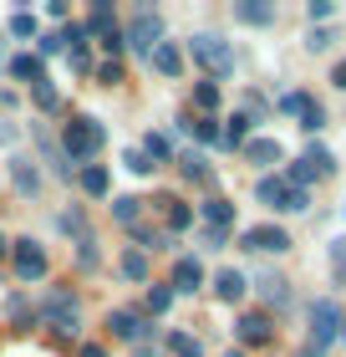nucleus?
<instances>
[{"label":"nucleus","mask_w":346,"mask_h":357,"mask_svg":"<svg viewBox=\"0 0 346 357\" xmlns=\"http://www.w3.org/2000/svg\"><path fill=\"white\" fill-rule=\"evenodd\" d=\"M10 36H21V41L36 36V15H31V10H15V15H10Z\"/></svg>","instance_id":"obj_30"},{"label":"nucleus","mask_w":346,"mask_h":357,"mask_svg":"<svg viewBox=\"0 0 346 357\" xmlns=\"http://www.w3.org/2000/svg\"><path fill=\"white\" fill-rule=\"evenodd\" d=\"M331 266H336V275H341V281H346V235L336 240V245H331Z\"/></svg>","instance_id":"obj_39"},{"label":"nucleus","mask_w":346,"mask_h":357,"mask_svg":"<svg viewBox=\"0 0 346 357\" xmlns=\"http://www.w3.org/2000/svg\"><path fill=\"white\" fill-rule=\"evenodd\" d=\"M244 291H250V281H244L239 271H219V275H214V296H219V301H239Z\"/></svg>","instance_id":"obj_14"},{"label":"nucleus","mask_w":346,"mask_h":357,"mask_svg":"<svg viewBox=\"0 0 346 357\" xmlns=\"http://www.w3.org/2000/svg\"><path fill=\"white\" fill-rule=\"evenodd\" d=\"M199 215L209 220V230H229V220H235V204H229V199H204Z\"/></svg>","instance_id":"obj_18"},{"label":"nucleus","mask_w":346,"mask_h":357,"mask_svg":"<svg viewBox=\"0 0 346 357\" xmlns=\"http://www.w3.org/2000/svg\"><path fill=\"white\" fill-rule=\"evenodd\" d=\"M158 204H163V220H168V230H173V235L194 225V209H189V204H178V199H158Z\"/></svg>","instance_id":"obj_23"},{"label":"nucleus","mask_w":346,"mask_h":357,"mask_svg":"<svg viewBox=\"0 0 346 357\" xmlns=\"http://www.w3.org/2000/svg\"><path fill=\"white\" fill-rule=\"evenodd\" d=\"M341 321H346L341 306H336L331 296H321L316 306H310V342H306V347H310V352H326V347L341 337Z\"/></svg>","instance_id":"obj_4"},{"label":"nucleus","mask_w":346,"mask_h":357,"mask_svg":"<svg viewBox=\"0 0 346 357\" xmlns=\"http://www.w3.org/2000/svg\"><path fill=\"white\" fill-rule=\"evenodd\" d=\"M6 255H10V240H6V235H0V261H6Z\"/></svg>","instance_id":"obj_46"},{"label":"nucleus","mask_w":346,"mask_h":357,"mask_svg":"<svg viewBox=\"0 0 346 357\" xmlns=\"http://www.w3.org/2000/svg\"><path fill=\"white\" fill-rule=\"evenodd\" d=\"M321 123H326V112H321V102H310V107L301 112V128H310V133H316Z\"/></svg>","instance_id":"obj_36"},{"label":"nucleus","mask_w":346,"mask_h":357,"mask_svg":"<svg viewBox=\"0 0 346 357\" xmlns=\"http://www.w3.org/2000/svg\"><path fill=\"white\" fill-rule=\"evenodd\" d=\"M81 357H107V352L97 347V342H87V347H81Z\"/></svg>","instance_id":"obj_45"},{"label":"nucleus","mask_w":346,"mask_h":357,"mask_svg":"<svg viewBox=\"0 0 346 357\" xmlns=\"http://www.w3.org/2000/svg\"><path fill=\"white\" fill-rule=\"evenodd\" d=\"M36 317H41L52 332H61V337H67V332H77V321H81V306H77V296H72V291H61V286H56V291H46V296H41Z\"/></svg>","instance_id":"obj_3"},{"label":"nucleus","mask_w":346,"mask_h":357,"mask_svg":"<svg viewBox=\"0 0 346 357\" xmlns=\"http://www.w3.org/2000/svg\"><path fill=\"white\" fill-rule=\"evenodd\" d=\"M123 164L133 169V174H153V158H148L143 149H127V153H123Z\"/></svg>","instance_id":"obj_34"},{"label":"nucleus","mask_w":346,"mask_h":357,"mask_svg":"<svg viewBox=\"0 0 346 357\" xmlns=\"http://www.w3.org/2000/svg\"><path fill=\"white\" fill-rule=\"evenodd\" d=\"M184 128H189V133L199 138V143H219V123H214V118H199V123H184Z\"/></svg>","instance_id":"obj_29"},{"label":"nucleus","mask_w":346,"mask_h":357,"mask_svg":"<svg viewBox=\"0 0 346 357\" xmlns=\"http://www.w3.org/2000/svg\"><path fill=\"white\" fill-rule=\"evenodd\" d=\"M10 184H15V194H36L41 189V174L31 169V158H10Z\"/></svg>","instance_id":"obj_15"},{"label":"nucleus","mask_w":346,"mask_h":357,"mask_svg":"<svg viewBox=\"0 0 346 357\" xmlns=\"http://www.w3.org/2000/svg\"><path fill=\"white\" fill-rule=\"evenodd\" d=\"M235 15H239V21L244 26H270V6H265V0H239V6H235Z\"/></svg>","instance_id":"obj_20"},{"label":"nucleus","mask_w":346,"mask_h":357,"mask_svg":"<svg viewBox=\"0 0 346 357\" xmlns=\"http://www.w3.org/2000/svg\"><path fill=\"white\" fill-rule=\"evenodd\" d=\"M148 61H153V72H163V77H178V72H184V52H178L173 41H158L153 52H148Z\"/></svg>","instance_id":"obj_12"},{"label":"nucleus","mask_w":346,"mask_h":357,"mask_svg":"<svg viewBox=\"0 0 346 357\" xmlns=\"http://www.w3.org/2000/svg\"><path fill=\"white\" fill-rule=\"evenodd\" d=\"M112 31H123L118 21H112V10H107V0H92V21H87V36H112Z\"/></svg>","instance_id":"obj_17"},{"label":"nucleus","mask_w":346,"mask_h":357,"mask_svg":"<svg viewBox=\"0 0 346 357\" xmlns=\"http://www.w3.org/2000/svg\"><path fill=\"white\" fill-rule=\"evenodd\" d=\"M341 337H346V321H341Z\"/></svg>","instance_id":"obj_48"},{"label":"nucleus","mask_w":346,"mask_h":357,"mask_svg":"<svg viewBox=\"0 0 346 357\" xmlns=\"http://www.w3.org/2000/svg\"><path fill=\"white\" fill-rule=\"evenodd\" d=\"M118 271L127 275V281H138V286H143V281H148V255H143L138 245H133V250H123V261H118Z\"/></svg>","instance_id":"obj_19"},{"label":"nucleus","mask_w":346,"mask_h":357,"mask_svg":"<svg viewBox=\"0 0 346 357\" xmlns=\"http://www.w3.org/2000/svg\"><path fill=\"white\" fill-rule=\"evenodd\" d=\"M310 102H316V97H306V92H285V97H280V107H285V112H306Z\"/></svg>","instance_id":"obj_35"},{"label":"nucleus","mask_w":346,"mask_h":357,"mask_svg":"<svg viewBox=\"0 0 346 357\" xmlns=\"http://www.w3.org/2000/svg\"><path fill=\"white\" fill-rule=\"evenodd\" d=\"M168 347H173L178 357H204V352H199V342H194L189 332H173V337H168Z\"/></svg>","instance_id":"obj_32"},{"label":"nucleus","mask_w":346,"mask_h":357,"mask_svg":"<svg viewBox=\"0 0 346 357\" xmlns=\"http://www.w3.org/2000/svg\"><path fill=\"white\" fill-rule=\"evenodd\" d=\"M194 102H199L204 112H214V107H219V87H214V82H199V87H194Z\"/></svg>","instance_id":"obj_33"},{"label":"nucleus","mask_w":346,"mask_h":357,"mask_svg":"<svg viewBox=\"0 0 346 357\" xmlns=\"http://www.w3.org/2000/svg\"><path fill=\"white\" fill-rule=\"evenodd\" d=\"M31 97H36L41 112H56V107H61V97H56V87L46 82V77H41V82H31Z\"/></svg>","instance_id":"obj_27"},{"label":"nucleus","mask_w":346,"mask_h":357,"mask_svg":"<svg viewBox=\"0 0 346 357\" xmlns=\"http://www.w3.org/2000/svg\"><path fill=\"white\" fill-rule=\"evenodd\" d=\"M336 6H331V0H310V21H326V15H331Z\"/></svg>","instance_id":"obj_41"},{"label":"nucleus","mask_w":346,"mask_h":357,"mask_svg":"<svg viewBox=\"0 0 346 357\" xmlns=\"http://www.w3.org/2000/svg\"><path fill=\"white\" fill-rule=\"evenodd\" d=\"M81 189H87L92 199H102V194L112 189V178H107V169H102V164H87V169H81Z\"/></svg>","instance_id":"obj_22"},{"label":"nucleus","mask_w":346,"mask_h":357,"mask_svg":"<svg viewBox=\"0 0 346 357\" xmlns=\"http://www.w3.org/2000/svg\"><path fill=\"white\" fill-rule=\"evenodd\" d=\"M306 46H310V52H326V46H331V36H326V31H310Z\"/></svg>","instance_id":"obj_42"},{"label":"nucleus","mask_w":346,"mask_h":357,"mask_svg":"<svg viewBox=\"0 0 346 357\" xmlns=\"http://www.w3.org/2000/svg\"><path fill=\"white\" fill-rule=\"evenodd\" d=\"M138 204L143 199H133V194H118V199H112V220L118 225H138Z\"/></svg>","instance_id":"obj_26"},{"label":"nucleus","mask_w":346,"mask_h":357,"mask_svg":"<svg viewBox=\"0 0 346 357\" xmlns=\"http://www.w3.org/2000/svg\"><path fill=\"white\" fill-rule=\"evenodd\" d=\"M189 56L199 61V67L209 77H224V72H235V46H229L224 36H214V31H199V36L189 41Z\"/></svg>","instance_id":"obj_2"},{"label":"nucleus","mask_w":346,"mask_h":357,"mask_svg":"<svg viewBox=\"0 0 346 357\" xmlns=\"http://www.w3.org/2000/svg\"><path fill=\"white\" fill-rule=\"evenodd\" d=\"M244 158H250V164H260V169H270V164H280V158H285V149H280L275 138H250V143H244Z\"/></svg>","instance_id":"obj_13"},{"label":"nucleus","mask_w":346,"mask_h":357,"mask_svg":"<svg viewBox=\"0 0 346 357\" xmlns=\"http://www.w3.org/2000/svg\"><path fill=\"white\" fill-rule=\"evenodd\" d=\"M331 82H336V87H346V61H341V67L331 72Z\"/></svg>","instance_id":"obj_44"},{"label":"nucleus","mask_w":346,"mask_h":357,"mask_svg":"<svg viewBox=\"0 0 346 357\" xmlns=\"http://www.w3.org/2000/svg\"><path fill=\"white\" fill-rule=\"evenodd\" d=\"M10 261H15V275H21L26 286H31V281H41V275H46V250H41V245H31V240H15Z\"/></svg>","instance_id":"obj_6"},{"label":"nucleus","mask_w":346,"mask_h":357,"mask_svg":"<svg viewBox=\"0 0 346 357\" xmlns=\"http://www.w3.org/2000/svg\"><path fill=\"white\" fill-rule=\"evenodd\" d=\"M31 317H36V306H26V301H10V321H15V327H26Z\"/></svg>","instance_id":"obj_38"},{"label":"nucleus","mask_w":346,"mask_h":357,"mask_svg":"<svg viewBox=\"0 0 346 357\" xmlns=\"http://www.w3.org/2000/svg\"><path fill=\"white\" fill-rule=\"evenodd\" d=\"M306 204H310V194H306V189H290V199H285V215H301Z\"/></svg>","instance_id":"obj_40"},{"label":"nucleus","mask_w":346,"mask_h":357,"mask_svg":"<svg viewBox=\"0 0 346 357\" xmlns=\"http://www.w3.org/2000/svg\"><path fill=\"white\" fill-rule=\"evenodd\" d=\"M219 143H229V149H244V143H250V118H229V128H219Z\"/></svg>","instance_id":"obj_24"},{"label":"nucleus","mask_w":346,"mask_h":357,"mask_svg":"<svg viewBox=\"0 0 346 357\" xmlns=\"http://www.w3.org/2000/svg\"><path fill=\"white\" fill-rule=\"evenodd\" d=\"M173 296H178V291H184V296H194V291H199L204 286V266L199 261H194V255H178V261H173Z\"/></svg>","instance_id":"obj_8"},{"label":"nucleus","mask_w":346,"mask_h":357,"mask_svg":"<svg viewBox=\"0 0 346 357\" xmlns=\"http://www.w3.org/2000/svg\"><path fill=\"white\" fill-rule=\"evenodd\" d=\"M123 41H127V46H138V52H153V46L163 41V21H158L153 10H138L133 21L123 26Z\"/></svg>","instance_id":"obj_5"},{"label":"nucleus","mask_w":346,"mask_h":357,"mask_svg":"<svg viewBox=\"0 0 346 357\" xmlns=\"http://www.w3.org/2000/svg\"><path fill=\"white\" fill-rule=\"evenodd\" d=\"M10 77H21V82H41V56H31V52H21V56H10Z\"/></svg>","instance_id":"obj_21"},{"label":"nucleus","mask_w":346,"mask_h":357,"mask_svg":"<svg viewBox=\"0 0 346 357\" xmlns=\"http://www.w3.org/2000/svg\"><path fill=\"white\" fill-rule=\"evenodd\" d=\"M107 332L118 337V342H138V337L148 332L138 312H127V306H118V312H107Z\"/></svg>","instance_id":"obj_10"},{"label":"nucleus","mask_w":346,"mask_h":357,"mask_svg":"<svg viewBox=\"0 0 346 357\" xmlns=\"http://www.w3.org/2000/svg\"><path fill=\"white\" fill-rule=\"evenodd\" d=\"M178 169H184V178H199V184H209V178H214L199 153H184V158H178Z\"/></svg>","instance_id":"obj_28"},{"label":"nucleus","mask_w":346,"mask_h":357,"mask_svg":"<svg viewBox=\"0 0 346 357\" xmlns=\"http://www.w3.org/2000/svg\"><path fill=\"white\" fill-rule=\"evenodd\" d=\"M255 199L270 204V209H285V199H290V178H280V174L270 178V174H265V178L255 184Z\"/></svg>","instance_id":"obj_11"},{"label":"nucleus","mask_w":346,"mask_h":357,"mask_svg":"<svg viewBox=\"0 0 346 357\" xmlns=\"http://www.w3.org/2000/svg\"><path fill=\"white\" fill-rule=\"evenodd\" d=\"M235 332H239L244 347H265V342H270V317H265V312H244V317L235 321Z\"/></svg>","instance_id":"obj_9"},{"label":"nucleus","mask_w":346,"mask_h":357,"mask_svg":"<svg viewBox=\"0 0 346 357\" xmlns=\"http://www.w3.org/2000/svg\"><path fill=\"white\" fill-rule=\"evenodd\" d=\"M143 306H148V312H153V317H163V312H168V306H173V286H148Z\"/></svg>","instance_id":"obj_25"},{"label":"nucleus","mask_w":346,"mask_h":357,"mask_svg":"<svg viewBox=\"0 0 346 357\" xmlns=\"http://www.w3.org/2000/svg\"><path fill=\"white\" fill-rule=\"evenodd\" d=\"M255 286H260V296H265L270 306H285L290 301V281H285V275H275V271H265Z\"/></svg>","instance_id":"obj_16"},{"label":"nucleus","mask_w":346,"mask_h":357,"mask_svg":"<svg viewBox=\"0 0 346 357\" xmlns=\"http://www.w3.org/2000/svg\"><path fill=\"white\" fill-rule=\"evenodd\" d=\"M102 123H97V118H72L67 128H61V149H67V158H72V164H87V158L97 153V149H102Z\"/></svg>","instance_id":"obj_1"},{"label":"nucleus","mask_w":346,"mask_h":357,"mask_svg":"<svg viewBox=\"0 0 346 357\" xmlns=\"http://www.w3.org/2000/svg\"><path fill=\"white\" fill-rule=\"evenodd\" d=\"M61 52V36H41V56H56Z\"/></svg>","instance_id":"obj_43"},{"label":"nucleus","mask_w":346,"mask_h":357,"mask_svg":"<svg viewBox=\"0 0 346 357\" xmlns=\"http://www.w3.org/2000/svg\"><path fill=\"white\" fill-rule=\"evenodd\" d=\"M239 245H244V250H265V255L275 250V255H280V250H290V235L280 230V225H255V230L239 235Z\"/></svg>","instance_id":"obj_7"},{"label":"nucleus","mask_w":346,"mask_h":357,"mask_svg":"<svg viewBox=\"0 0 346 357\" xmlns=\"http://www.w3.org/2000/svg\"><path fill=\"white\" fill-rule=\"evenodd\" d=\"M0 61H6V46H0Z\"/></svg>","instance_id":"obj_47"},{"label":"nucleus","mask_w":346,"mask_h":357,"mask_svg":"<svg viewBox=\"0 0 346 357\" xmlns=\"http://www.w3.org/2000/svg\"><path fill=\"white\" fill-rule=\"evenodd\" d=\"M97 82H123V67H118V61H102V67H97Z\"/></svg>","instance_id":"obj_37"},{"label":"nucleus","mask_w":346,"mask_h":357,"mask_svg":"<svg viewBox=\"0 0 346 357\" xmlns=\"http://www.w3.org/2000/svg\"><path fill=\"white\" fill-rule=\"evenodd\" d=\"M143 153L153 158V164H163V158H168V138H163V133H148V138H143Z\"/></svg>","instance_id":"obj_31"}]
</instances>
